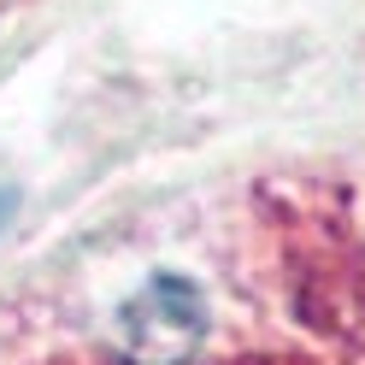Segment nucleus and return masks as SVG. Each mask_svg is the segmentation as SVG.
I'll return each instance as SVG.
<instances>
[{
  "label": "nucleus",
  "mask_w": 365,
  "mask_h": 365,
  "mask_svg": "<svg viewBox=\"0 0 365 365\" xmlns=\"http://www.w3.org/2000/svg\"><path fill=\"white\" fill-rule=\"evenodd\" d=\"M12 207H18V195H12V189H0V230L12 224Z\"/></svg>",
  "instance_id": "obj_2"
},
{
  "label": "nucleus",
  "mask_w": 365,
  "mask_h": 365,
  "mask_svg": "<svg viewBox=\"0 0 365 365\" xmlns=\"http://www.w3.org/2000/svg\"><path fill=\"white\" fill-rule=\"evenodd\" d=\"M207 336V301L189 277L159 271L112 312V341L130 365H182Z\"/></svg>",
  "instance_id": "obj_1"
}]
</instances>
